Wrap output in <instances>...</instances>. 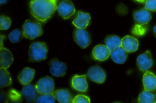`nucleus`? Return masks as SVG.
<instances>
[{
	"label": "nucleus",
	"instance_id": "4468645a",
	"mask_svg": "<svg viewBox=\"0 0 156 103\" xmlns=\"http://www.w3.org/2000/svg\"><path fill=\"white\" fill-rule=\"evenodd\" d=\"M144 89L148 91L156 90V76L151 72L147 71L142 79Z\"/></svg>",
	"mask_w": 156,
	"mask_h": 103
},
{
	"label": "nucleus",
	"instance_id": "4be33fe9",
	"mask_svg": "<svg viewBox=\"0 0 156 103\" xmlns=\"http://www.w3.org/2000/svg\"><path fill=\"white\" fill-rule=\"evenodd\" d=\"M7 69L0 68V88L9 85L12 83L11 76Z\"/></svg>",
	"mask_w": 156,
	"mask_h": 103
},
{
	"label": "nucleus",
	"instance_id": "7c9ffc66",
	"mask_svg": "<svg viewBox=\"0 0 156 103\" xmlns=\"http://www.w3.org/2000/svg\"><path fill=\"white\" fill-rule=\"evenodd\" d=\"M5 37L4 35H0V49L4 47L3 41Z\"/></svg>",
	"mask_w": 156,
	"mask_h": 103
},
{
	"label": "nucleus",
	"instance_id": "f257e3e1",
	"mask_svg": "<svg viewBox=\"0 0 156 103\" xmlns=\"http://www.w3.org/2000/svg\"><path fill=\"white\" fill-rule=\"evenodd\" d=\"M56 0H31L29 4L31 14L40 21H46L57 9Z\"/></svg>",
	"mask_w": 156,
	"mask_h": 103
},
{
	"label": "nucleus",
	"instance_id": "f8f14e48",
	"mask_svg": "<svg viewBox=\"0 0 156 103\" xmlns=\"http://www.w3.org/2000/svg\"><path fill=\"white\" fill-rule=\"evenodd\" d=\"M111 51L106 46L99 44L94 48L92 52L93 58L97 60L103 61L106 60L111 54Z\"/></svg>",
	"mask_w": 156,
	"mask_h": 103
},
{
	"label": "nucleus",
	"instance_id": "9b49d317",
	"mask_svg": "<svg viewBox=\"0 0 156 103\" xmlns=\"http://www.w3.org/2000/svg\"><path fill=\"white\" fill-rule=\"evenodd\" d=\"M137 64L139 69L142 71H147L150 68L153 64L151 52L147 50L139 56L137 58Z\"/></svg>",
	"mask_w": 156,
	"mask_h": 103
},
{
	"label": "nucleus",
	"instance_id": "2f4dec72",
	"mask_svg": "<svg viewBox=\"0 0 156 103\" xmlns=\"http://www.w3.org/2000/svg\"><path fill=\"white\" fill-rule=\"evenodd\" d=\"M153 32L156 38V25L153 28Z\"/></svg>",
	"mask_w": 156,
	"mask_h": 103
},
{
	"label": "nucleus",
	"instance_id": "c756f323",
	"mask_svg": "<svg viewBox=\"0 0 156 103\" xmlns=\"http://www.w3.org/2000/svg\"><path fill=\"white\" fill-rule=\"evenodd\" d=\"M8 95L3 91H0V102L6 103Z\"/></svg>",
	"mask_w": 156,
	"mask_h": 103
},
{
	"label": "nucleus",
	"instance_id": "b1692460",
	"mask_svg": "<svg viewBox=\"0 0 156 103\" xmlns=\"http://www.w3.org/2000/svg\"><path fill=\"white\" fill-rule=\"evenodd\" d=\"M23 35V30L20 29H16L12 30L8 35V38L11 42L17 43L22 39Z\"/></svg>",
	"mask_w": 156,
	"mask_h": 103
},
{
	"label": "nucleus",
	"instance_id": "0eeeda50",
	"mask_svg": "<svg viewBox=\"0 0 156 103\" xmlns=\"http://www.w3.org/2000/svg\"><path fill=\"white\" fill-rule=\"evenodd\" d=\"M36 86L40 94H52L55 87L54 81L51 77L46 76L40 79Z\"/></svg>",
	"mask_w": 156,
	"mask_h": 103
},
{
	"label": "nucleus",
	"instance_id": "a211bd4d",
	"mask_svg": "<svg viewBox=\"0 0 156 103\" xmlns=\"http://www.w3.org/2000/svg\"><path fill=\"white\" fill-rule=\"evenodd\" d=\"M55 99L61 103L73 102V99L70 91L66 89H58L52 93Z\"/></svg>",
	"mask_w": 156,
	"mask_h": 103
},
{
	"label": "nucleus",
	"instance_id": "f3484780",
	"mask_svg": "<svg viewBox=\"0 0 156 103\" xmlns=\"http://www.w3.org/2000/svg\"><path fill=\"white\" fill-rule=\"evenodd\" d=\"M121 46L127 52H133L138 49V42L136 38L127 36L122 39Z\"/></svg>",
	"mask_w": 156,
	"mask_h": 103
},
{
	"label": "nucleus",
	"instance_id": "bb28decb",
	"mask_svg": "<svg viewBox=\"0 0 156 103\" xmlns=\"http://www.w3.org/2000/svg\"><path fill=\"white\" fill-rule=\"evenodd\" d=\"M0 29L7 30L11 25V21L9 17L1 15L0 16Z\"/></svg>",
	"mask_w": 156,
	"mask_h": 103
},
{
	"label": "nucleus",
	"instance_id": "9d476101",
	"mask_svg": "<svg viewBox=\"0 0 156 103\" xmlns=\"http://www.w3.org/2000/svg\"><path fill=\"white\" fill-rule=\"evenodd\" d=\"M87 76L90 80L98 83H103L105 79L106 74L104 71L97 65L91 67L88 69Z\"/></svg>",
	"mask_w": 156,
	"mask_h": 103
},
{
	"label": "nucleus",
	"instance_id": "1a4fd4ad",
	"mask_svg": "<svg viewBox=\"0 0 156 103\" xmlns=\"http://www.w3.org/2000/svg\"><path fill=\"white\" fill-rule=\"evenodd\" d=\"M57 9L59 15L64 19L69 18L75 11L72 2L69 0L62 1L57 7Z\"/></svg>",
	"mask_w": 156,
	"mask_h": 103
},
{
	"label": "nucleus",
	"instance_id": "c85d7f7f",
	"mask_svg": "<svg viewBox=\"0 0 156 103\" xmlns=\"http://www.w3.org/2000/svg\"><path fill=\"white\" fill-rule=\"evenodd\" d=\"M145 8L148 10L156 11V0H146Z\"/></svg>",
	"mask_w": 156,
	"mask_h": 103
},
{
	"label": "nucleus",
	"instance_id": "cd10ccee",
	"mask_svg": "<svg viewBox=\"0 0 156 103\" xmlns=\"http://www.w3.org/2000/svg\"><path fill=\"white\" fill-rule=\"evenodd\" d=\"M73 103H90V100L89 98L84 95H78L73 99Z\"/></svg>",
	"mask_w": 156,
	"mask_h": 103
},
{
	"label": "nucleus",
	"instance_id": "473e14b6",
	"mask_svg": "<svg viewBox=\"0 0 156 103\" xmlns=\"http://www.w3.org/2000/svg\"><path fill=\"white\" fill-rule=\"evenodd\" d=\"M8 0H0V4H3L6 3Z\"/></svg>",
	"mask_w": 156,
	"mask_h": 103
},
{
	"label": "nucleus",
	"instance_id": "20e7f679",
	"mask_svg": "<svg viewBox=\"0 0 156 103\" xmlns=\"http://www.w3.org/2000/svg\"><path fill=\"white\" fill-rule=\"evenodd\" d=\"M24 36L27 39L33 40L42 34V29L41 24L26 20L23 25Z\"/></svg>",
	"mask_w": 156,
	"mask_h": 103
},
{
	"label": "nucleus",
	"instance_id": "2eb2a0df",
	"mask_svg": "<svg viewBox=\"0 0 156 103\" xmlns=\"http://www.w3.org/2000/svg\"><path fill=\"white\" fill-rule=\"evenodd\" d=\"M13 58L11 52L7 49H0V68H8L13 63Z\"/></svg>",
	"mask_w": 156,
	"mask_h": 103
},
{
	"label": "nucleus",
	"instance_id": "423d86ee",
	"mask_svg": "<svg viewBox=\"0 0 156 103\" xmlns=\"http://www.w3.org/2000/svg\"><path fill=\"white\" fill-rule=\"evenodd\" d=\"M22 101L34 102L39 96L36 85L31 84L24 85L20 93Z\"/></svg>",
	"mask_w": 156,
	"mask_h": 103
},
{
	"label": "nucleus",
	"instance_id": "aec40b11",
	"mask_svg": "<svg viewBox=\"0 0 156 103\" xmlns=\"http://www.w3.org/2000/svg\"><path fill=\"white\" fill-rule=\"evenodd\" d=\"M35 70L29 67L24 68L20 73L18 79L22 84L25 85L29 84L33 79Z\"/></svg>",
	"mask_w": 156,
	"mask_h": 103
},
{
	"label": "nucleus",
	"instance_id": "f03ea898",
	"mask_svg": "<svg viewBox=\"0 0 156 103\" xmlns=\"http://www.w3.org/2000/svg\"><path fill=\"white\" fill-rule=\"evenodd\" d=\"M133 18L135 25L132 31L133 34L138 36L144 35L147 31V24L151 18L150 13L148 10L143 8L133 12Z\"/></svg>",
	"mask_w": 156,
	"mask_h": 103
},
{
	"label": "nucleus",
	"instance_id": "5701e85b",
	"mask_svg": "<svg viewBox=\"0 0 156 103\" xmlns=\"http://www.w3.org/2000/svg\"><path fill=\"white\" fill-rule=\"evenodd\" d=\"M138 101L140 103H155L154 95L144 89L139 95Z\"/></svg>",
	"mask_w": 156,
	"mask_h": 103
},
{
	"label": "nucleus",
	"instance_id": "6ab92c4d",
	"mask_svg": "<svg viewBox=\"0 0 156 103\" xmlns=\"http://www.w3.org/2000/svg\"><path fill=\"white\" fill-rule=\"evenodd\" d=\"M90 19L89 13L78 11L77 16L73 21V23L76 28L85 29L88 25Z\"/></svg>",
	"mask_w": 156,
	"mask_h": 103
},
{
	"label": "nucleus",
	"instance_id": "a878e982",
	"mask_svg": "<svg viewBox=\"0 0 156 103\" xmlns=\"http://www.w3.org/2000/svg\"><path fill=\"white\" fill-rule=\"evenodd\" d=\"M55 98L52 94H40L34 102L37 103H54Z\"/></svg>",
	"mask_w": 156,
	"mask_h": 103
},
{
	"label": "nucleus",
	"instance_id": "39448f33",
	"mask_svg": "<svg viewBox=\"0 0 156 103\" xmlns=\"http://www.w3.org/2000/svg\"><path fill=\"white\" fill-rule=\"evenodd\" d=\"M73 36L75 41L81 48H85L90 43V35L85 29L76 28L73 31Z\"/></svg>",
	"mask_w": 156,
	"mask_h": 103
},
{
	"label": "nucleus",
	"instance_id": "dca6fc26",
	"mask_svg": "<svg viewBox=\"0 0 156 103\" xmlns=\"http://www.w3.org/2000/svg\"><path fill=\"white\" fill-rule=\"evenodd\" d=\"M110 55L113 61L118 64L124 63L127 57V52L122 46L111 51Z\"/></svg>",
	"mask_w": 156,
	"mask_h": 103
},
{
	"label": "nucleus",
	"instance_id": "7ed1b4c3",
	"mask_svg": "<svg viewBox=\"0 0 156 103\" xmlns=\"http://www.w3.org/2000/svg\"><path fill=\"white\" fill-rule=\"evenodd\" d=\"M48 48L43 42H34L30 45L28 52L29 60L31 62H38L47 58Z\"/></svg>",
	"mask_w": 156,
	"mask_h": 103
},
{
	"label": "nucleus",
	"instance_id": "ddd939ff",
	"mask_svg": "<svg viewBox=\"0 0 156 103\" xmlns=\"http://www.w3.org/2000/svg\"><path fill=\"white\" fill-rule=\"evenodd\" d=\"M86 76L75 75L72 78L71 85L74 89L81 92L86 91L88 85L86 80Z\"/></svg>",
	"mask_w": 156,
	"mask_h": 103
},
{
	"label": "nucleus",
	"instance_id": "f704fd0d",
	"mask_svg": "<svg viewBox=\"0 0 156 103\" xmlns=\"http://www.w3.org/2000/svg\"><path fill=\"white\" fill-rule=\"evenodd\" d=\"M155 103H156V101H155Z\"/></svg>",
	"mask_w": 156,
	"mask_h": 103
},
{
	"label": "nucleus",
	"instance_id": "393cba45",
	"mask_svg": "<svg viewBox=\"0 0 156 103\" xmlns=\"http://www.w3.org/2000/svg\"><path fill=\"white\" fill-rule=\"evenodd\" d=\"M20 93L14 89L11 90L8 94L6 103H21Z\"/></svg>",
	"mask_w": 156,
	"mask_h": 103
},
{
	"label": "nucleus",
	"instance_id": "72a5a7b5",
	"mask_svg": "<svg viewBox=\"0 0 156 103\" xmlns=\"http://www.w3.org/2000/svg\"><path fill=\"white\" fill-rule=\"evenodd\" d=\"M136 1L140 2H144L146 0H135Z\"/></svg>",
	"mask_w": 156,
	"mask_h": 103
},
{
	"label": "nucleus",
	"instance_id": "412c9836",
	"mask_svg": "<svg viewBox=\"0 0 156 103\" xmlns=\"http://www.w3.org/2000/svg\"><path fill=\"white\" fill-rule=\"evenodd\" d=\"M104 42L106 46L112 51L116 47L121 46L122 39L116 35H109L105 38Z\"/></svg>",
	"mask_w": 156,
	"mask_h": 103
},
{
	"label": "nucleus",
	"instance_id": "6e6552de",
	"mask_svg": "<svg viewBox=\"0 0 156 103\" xmlns=\"http://www.w3.org/2000/svg\"><path fill=\"white\" fill-rule=\"evenodd\" d=\"M49 71L51 74L56 77L64 76L67 68L66 64L60 61L56 58H52L49 63Z\"/></svg>",
	"mask_w": 156,
	"mask_h": 103
}]
</instances>
